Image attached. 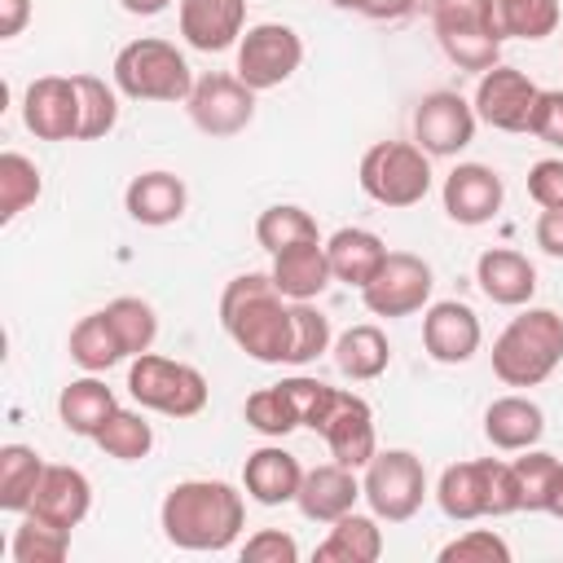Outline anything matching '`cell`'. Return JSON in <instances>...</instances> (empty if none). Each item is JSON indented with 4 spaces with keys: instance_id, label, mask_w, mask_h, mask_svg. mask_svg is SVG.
Instances as JSON below:
<instances>
[{
    "instance_id": "obj_1",
    "label": "cell",
    "mask_w": 563,
    "mask_h": 563,
    "mask_svg": "<svg viewBox=\"0 0 563 563\" xmlns=\"http://www.w3.org/2000/svg\"><path fill=\"white\" fill-rule=\"evenodd\" d=\"M158 523L176 550L220 554L238 541L246 523V501L224 479H180L167 488L158 506Z\"/></svg>"
},
{
    "instance_id": "obj_2",
    "label": "cell",
    "mask_w": 563,
    "mask_h": 563,
    "mask_svg": "<svg viewBox=\"0 0 563 563\" xmlns=\"http://www.w3.org/2000/svg\"><path fill=\"white\" fill-rule=\"evenodd\" d=\"M220 325L251 361H290V299L277 290L273 273L233 277L220 295Z\"/></svg>"
},
{
    "instance_id": "obj_3",
    "label": "cell",
    "mask_w": 563,
    "mask_h": 563,
    "mask_svg": "<svg viewBox=\"0 0 563 563\" xmlns=\"http://www.w3.org/2000/svg\"><path fill=\"white\" fill-rule=\"evenodd\" d=\"M563 361V317L554 308H523L493 343V374L506 387H537Z\"/></svg>"
},
{
    "instance_id": "obj_4",
    "label": "cell",
    "mask_w": 563,
    "mask_h": 563,
    "mask_svg": "<svg viewBox=\"0 0 563 563\" xmlns=\"http://www.w3.org/2000/svg\"><path fill=\"white\" fill-rule=\"evenodd\" d=\"M114 88L132 101H189L194 92V70L185 53L172 40L141 35L114 53Z\"/></svg>"
},
{
    "instance_id": "obj_5",
    "label": "cell",
    "mask_w": 563,
    "mask_h": 563,
    "mask_svg": "<svg viewBox=\"0 0 563 563\" xmlns=\"http://www.w3.org/2000/svg\"><path fill=\"white\" fill-rule=\"evenodd\" d=\"M356 180L378 207H413L431 189V154L418 141H378L361 154Z\"/></svg>"
},
{
    "instance_id": "obj_6",
    "label": "cell",
    "mask_w": 563,
    "mask_h": 563,
    "mask_svg": "<svg viewBox=\"0 0 563 563\" xmlns=\"http://www.w3.org/2000/svg\"><path fill=\"white\" fill-rule=\"evenodd\" d=\"M431 22H435V40L453 66L484 75L501 62V35L493 22V0H435Z\"/></svg>"
},
{
    "instance_id": "obj_7",
    "label": "cell",
    "mask_w": 563,
    "mask_h": 563,
    "mask_svg": "<svg viewBox=\"0 0 563 563\" xmlns=\"http://www.w3.org/2000/svg\"><path fill=\"white\" fill-rule=\"evenodd\" d=\"M128 391L141 409L167 413V418H194L207 409V378L172 356L158 352H141L128 365Z\"/></svg>"
},
{
    "instance_id": "obj_8",
    "label": "cell",
    "mask_w": 563,
    "mask_h": 563,
    "mask_svg": "<svg viewBox=\"0 0 563 563\" xmlns=\"http://www.w3.org/2000/svg\"><path fill=\"white\" fill-rule=\"evenodd\" d=\"M361 493L369 501V510L387 523H405L422 510V497H427V471H422V457L409 453V449H378L365 466V479H361Z\"/></svg>"
},
{
    "instance_id": "obj_9",
    "label": "cell",
    "mask_w": 563,
    "mask_h": 563,
    "mask_svg": "<svg viewBox=\"0 0 563 563\" xmlns=\"http://www.w3.org/2000/svg\"><path fill=\"white\" fill-rule=\"evenodd\" d=\"M299 62H303V40H299L295 26H286V22H255L238 40V70L233 75L242 84H251L255 92H264V88L286 84L299 70Z\"/></svg>"
},
{
    "instance_id": "obj_10",
    "label": "cell",
    "mask_w": 563,
    "mask_h": 563,
    "mask_svg": "<svg viewBox=\"0 0 563 563\" xmlns=\"http://www.w3.org/2000/svg\"><path fill=\"white\" fill-rule=\"evenodd\" d=\"M431 264L413 251H387L383 268L374 273V282L361 290L365 308L374 317H413L427 308L431 299Z\"/></svg>"
},
{
    "instance_id": "obj_11",
    "label": "cell",
    "mask_w": 563,
    "mask_h": 563,
    "mask_svg": "<svg viewBox=\"0 0 563 563\" xmlns=\"http://www.w3.org/2000/svg\"><path fill=\"white\" fill-rule=\"evenodd\" d=\"M185 106H189V119H194L198 132H207V136H238L255 119V88L242 84L238 75L211 70V75L194 79V92H189Z\"/></svg>"
},
{
    "instance_id": "obj_12",
    "label": "cell",
    "mask_w": 563,
    "mask_h": 563,
    "mask_svg": "<svg viewBox=\"0 0 563 563\" xmlns=\"http://www.w3.org/2000/svg\"><path fill=\"white\" fill-rule=\"evenodd\" d=\"M541 88L519 70V66H493L479 75L475 84V119H484L497 132H528L532 123V106H537Z\"/></svg>"
},
{
    "instance_id": "obj_13",
    "label": "cell",
    "mask_w": 563,
    "mask_h": 563,
    "mask_svg": "<svg viewBox=\"0 0 563 563\" xmlns=\"http://www.w3.org/2000/svg\"><path fill=\"white\" fill-rule=\"evenodd\" d=\"M413 141L431 158H453L475 141V106L449 88L427 92L413 110Z\"/></svg>"
},
{
    "instance_id": "obj_14",
    "label": "cell",
    "mask_w": 563,
    "mask_h": 563,
    "mask_svg": "<svg viewBox=\"0 0 563 563\" xmlns=\"http://www.w3.org/2000/svg\"><path fill=\"white\" fill-rule=\"evenodd\" d=\"M22 123L40 141H79V88L75 75H40L22 92Z\"/></svg>"
},
{
    "instance_id": "obj_15",
    "label": "cell",
    "mask_w": 563,
    "mask_h": 563,
    "mask_svg": "<svg viewBox=\"0 0 563 563\" xmlns=\"http://www.w3.org/2000/svg\"><path fill=\"white\" fill-rule=\"evenodd\" d=\"M317 435L330 444V457L343 462V466H352V471L369 466V457L378 453L374 409H369L356 391H343V387H339V400H334V409L325 413V422H321Z\"/></svg>"
},
{
    "instance_id": "obj_16",
    "label": "cell",
    "mask_w": 563,
    "mask_h": 563,
    "mask_svg": "<svg viewBox=\"0 0 563 563\" xmlns=\"http://www.w3.org/2000/svg\"><path fill=\"white\" fill-rule=\"evenodd\" d=\"M422 347L440 365H462L479 352V317L462 299H440L422 312Z\"/></svg>"
},
{
    "instance_id": "obj_17",
    "label": "cell",
    "mask_w": 563,
    "mask_h": 563,
    "mask_svg": "<svg viewBox=\"0 0 563 563\" xmlns=\"http://www.w3.org/2000/svg\"><path fill=\"white\" fill-rule=\"evenodd\" d=\"M501 198H506V185L484 163H457L444 176V211L457 224H471V229L475 224H488L501 211Z\"/></svg>"
},
{
    "instance_id": "obj_18",
    "label": "cell",
    "mask_w": 563,
    "mask_h": 563,
    "mask_svg": "<svg viewBox=\"0 0 563 563\" xmlns=\"http://www.w3.org/2000/svg\"><path fill=\"white\" fill-rule=\"evenodd\" d=\"M356 497H365L361 484H356V471L343 466V462H325V466L303 471V484L295 493V506L312 523H334L347 510H356Z\"/></svg>"
},
{
    "instance_id": "obj_19",
    "label": "cell",
    "mask_w": 563,
    "mask_h": 563,
    "mask_svg": "<svg viewBox=\"0 0 563 563\" xmlns=\"http://www.w3.org/2000/svg\"><path fill=\"white\" fill-rule=\"evenodd\" d=\"M246 0H180V35L198 53H224L242 40Z\"/></svg>"
},
{
    "instance_id": "obj_20",
    "label": "cell",
    "mask_w": 563,
    "mask_h": 563,
    "mask_svg": "<svg viewBox=\"0 0 563 563\" xmlns=\"http://www.w3.org/2000/svg\"><path fill=\"white\" fill-rule=\"evenodd\" d=\"M299 484H303V466L282 444H264V449L246 453L242 488H246L251 501H260V506H286V501H295Z\"/></svg>"
},
{
    "instance_id": "obj_21",
    "label": "cell",
    "mask_w": 563,
    "mask_h": 563,
    "mask_svg": "<svg viewBox=\"0 0 563 563\" xmlns=\"http://www.w3.org/2000/svg\"><path fill=\"white\" fill-rule=\"evenodd\" d=\"M475 282L501 308H523L537 295V268H532V260L519 255V251H510V246H488L475 260Z\"/></svg>"
},
{
    "instance_id": "obj_22",
    "label": "cell",
    "mask_w": 563,
    "mask_h": 563,
    "mask_svg": "<svg viewBox=\"0 0 563 563\" xmlns=\"http://www.w3.org/2000/svg\"><path fill=\"white\" fill-rule=\"evenodd\" d=\"M92 506V484L79 466H66V462H48L44 475H40V488H35V501L31 510L62 523V528H79L84 515Z\"/></svg>"
},
{
    "instance_id": "obj_23",
    "label": "cell",
    "mask_w": 563,
    "mask_h": 563,
    "mask_svg": "<svg viewBox=\"0 0 563 563\" xmlns=\"http://www.w3.org/2000/svg\"><path fill=\"white\" fill-rule=\"evenodd\" d=\"M185 180L172 176V172H141L128 180L123 189V207L136 224H150V229H163V224H176L185 216Z\"/></svg>"
},
{
    "instance_id": "obj_24",
    "label": "cell",
    "mask_w": 563,
    "mask_h": 563,
    "mask_svg": "<svg viewBox=\"0 0 563 563\" xmlns=\"http://www.w3.org/2000/svg\"><path fill=\"white\" fill-rule=\"evenodd\" d=\"M484 435L501 453H523L545 435V413L528 396H497L484 409Z\"/></svg>"
},
{
    "instance_id": "obj_25",
    "label": "cell",
    "mask_w": 563,
    "mask_h": 563,
    "mask_svg": "<svg viewBox=\"0 0 563 563\" xmlns=\"http://www.w3.org/2000/svg\"><path fill=\"white\" fill-rule=\"evenodd\" d=\"M273 282L286 299H317L334 273H330V255H325V242L312 238V242H295L286 251L273 255Z\"/></svg>"
},
{
    "instance_id": "obj_26",
    "label": "cell",
    "mask_w": 563,
    "mask_h": 563,
    "mask_svg": "<svg viewBox=\"0 0 563 563\" xmlns=\"http://www.w3.org/2000/svg\"><path fill=\"white\" fill-rule=\"evenodd\" d=\"M325 255H330L334 282H347V286L365 290V286L374 282V273L383 268L387 246H383V238L369 233V229H339V233H330Z\"/></svg>"
},
{
    "instance_id": "obj_27",
    "label": "cell",
    "mask_w": 563,
    "mask_h": 563,
    "mask_svg": "<svg viewBox=\"0 0 563 563\" xmlns=\"http://www.w3.org/2000/svg\"><path fill=\"white\" fill-rule=\"evenodd\" d=\"M435 501L457 523H471V519L488 515V457L444 466V475L435 484Z\"/></svg>"
},
{
    "instance_id": "obj_28",
    "label": "cell",
    "mask_w": 563,
    "mask_h": 563,
    "mask_svg": "<svg viewBox=\"0 0 563 563\" xmlns=\"http://www.w3.org/2000/svg\"><path fill=\"white\" fill-rule=\"evenodd\" d=\"M114 409H119V400H114V391H110L97 374H84V378L66 383L62 396H57V418H62V427L75 431V435H88V440L106 427V418H110Z\"/></svg>"
},
{
    "instance_id": "obj_29",
    "label": "cell",
    "mask_w": 563,
    "mask_h": 563,
    "mask_svg": "<svg viewBox=\"0 0 563 563\" xmlns=\"http://www.w3.org/2000/svg\"><path fill=\"white\" fill-rule=\"evenodd\" d=\"M330 352H334L339 374L352 378V383H369V378H378V374L391 365V343H387V334H383L378 325H369V321L347 325V330L334 339Z\"/></svg>"
},
{
    "instance_id": "obj_30",
    "label": "cell",
    "mask_w": 563,
    "mask_h": 563,
    "mask_svg": "<svg viewBox=\"0 0 563 563\" xmlns=\"http://www.w3.org/2000/svg\"><path fill=\"white\" fill-rule=\"evenodd\" d=\"M383 554V528L378 515H356L347 510L343 519H334L330 537L317 545L321 563H374Z\"/></svg>"
},
{
    "instance_id": "obj_31",
    "label": "cell",
    "mask_w": 563,
    "mask_h": 563,
    "mask_svg": "<svg viewBox=\"0 0 563 563\" xmlns=\"http://www.w3.org/2000/svg\"><path fill=\"white\" fill-rule=\"evenodd\" d=\"M66 347H70V361H75L84 374H106L110 365H119V361L128 356L123 343H119V334H114V325H110V317H106V308L79 317Z\"/></svg>"
},
{
    "instance_id": "obj_32",
    "label": "cell",
    "mask_w": 563,
    "mask_h": 563,
    "mask_svg": "<svg viewBox=\"0 0 563 563\" xmlns=\"http://www.w3.org/2000/svg\"><path fill=\"white\" fill-rule=\"evenodd\" d=\"M44 457L31 444H4L0 449V510L9 515H26L44 475Z\"/></svg>"
},
{
    "instance_id": "obj_33",
    "label": "cell",
    "mask_w": 563,
    "mask_h": 563,
    "mask_svg": "<svg viewBox=\"0 0 563 563\" xmlns=\"http://www.w3.org/2000/svg\"><path fill=\"white\" fill-rule=\"evenodd\" d=\"M559 0H493L501 40H545L559 31Z\"/></svg>"
},
{
    "instance_id": "obj_34",
    "label": "cell",
    "mask_w": 563,
    "mask_h": 563,
    "mask_svg": "<svg viewBox=\"0 0 563 563\" xmlns=\"http://www.w3.org/2000/svg\"><path fill=\"white\" fill-rule=\"evenodd\" d=\"M70 554V528L26 510L13 532V563H62Z\"/></svg>"
},
{
    "instance_id": "obj_35",
    "label": "cell",
    "mask_w": 563,
    "mask_h": 563,
    "mask_svg": "<svg viewBox=\"0 0 563 563\" xmlns=\"http://www.w3.org/2000/svg\"><path fill=\"white\" fill-rule=\"evenodd\" d=\"M312 238H321V233H317V220H312L303 207H295V202H273V207H264L260 220H255V242H260L268 255L286 251V246H295V242H312Z\"/></svg>"
},
{
    "instance_id": "obj_36",
    "label": "cell",
    "mask_w": 563,
    "mask_h": 563,
    "mask_svg": "<svg viewBox=\"0 0 563 563\" xmlns=\"http://www.w3.org/2000/svg\"><path fill=\"white\" fill-rule=\"evenodd\" d=\"M92 440H97V449H101L106 457H114V462H141V457L154 449V427H150L136 409H114V413L106 418V427H101Z\"/></svg>"
},
{
    "instance_id": "obj_37",
    "label": "cell",
    "mask_w": 563,
    "mask_h": 563,
    "mask_svg": "<svg viewBox=\"0 0 563 563\" xmlns=\"http://www.w3.org/2000/svg\"><path fill=\"white\" fill-rule=\"evenodd\" d=\"M44 180H40V167L18 154V150H4L0 154V220H18L35 198H40Z\"/></svg>"
},
{
    "instance_id": "obj_38",
    "label": "cell",
    "mask_w": 563,
    "mask_h": 563,
    "mask_svg": "<svg viewBox=\"0 0 563 563\" xmlns=\"http://www.w3.org/2000/svg\"><path fill=\"white\" fill-rule=\"evenodd\" d=\"M106 317H110V325H114V334H119V343H123L128 356H141V352L154 347V339H158V317H154V308H150L145 299L119 295V299L106 303Z\"/></svg>"
},
{
    "instance_id": "obj_39",
    "label": "cell",
    "mask_w": 563,
    "mask_h": 563,
    "mask_svg": "<svg viewBox=\"0 0 563 563\" xmlns=\"http://www.w3.org/2000/svg\"><path fill=\"white\" fill-rule=\"evenodd\" d=\"M510 466H515V479H519V501H523V510H545V515H550V497H554L563 457H554V453H545V449H523V457H515Z\"/></svg>"
},
{
    "instance_id": "obj_40",
    "label": "cell",
    "mask_w": 563,
    "mask_h": 563,
    "mask_svg": "<svg viewBox=\"0 0 563 563\" xmlns=\"http://www.w3.org/2000/svg\"><path fill=\"white\" fill-rule=\"evenodd\" d=\"M79 88V141H97L119 123V97L101 75H75Z\"/></svg>"
},
{
    "instance_id": "obj_41",
    "label": "cell",
    "mask_w": 563,
    "mask_h": 563,
    "mask_svg": "<svg viewBox=\"0 0 563 563\" xmlns=\"http://www.w3.org/2000/svg\"><path fill=\"white\" fill-rule=\"evenodd\" d=\"M330 347L334 339H330L325 312H317L308 299H290V361L286 365H308Z\"/></svg>"
},
{
    "instance_id": "obj_42",
    "label": "cell",
    "mask_w": 563,
    "mask_h": 563,
    "mask_svg": "<svg viewBox=\"0 0 563 563\" xmlns=\"http://www.w3.org/2000/svg\"><path fill=\"white\" fill-rule=\"evenodd\" d=\"M246 427H255L260 435H290L299 427V413H295L290 391L282 383L251 391L246 396Z\"/></svg>"
},
{
    "instance_id": "obj_43",
    "label": "cell",
    "mask_w": 563,
    "mask_h": 563,
    "mask_svg": "<svg viewBox=\"0 0 563 563\" xmlns=\"http://www.w3.org/2000/svg\"><path fill=\"white\" fill-rule=\"evenodd\" d=\"M440 563H510V545L488 528H471L440 550Z\"/></svg>"
},
{
    "instance_id": "obj_44",
    "label": "cell",
    "mask_w": 563,
    "mask_h": 563,
    "mask_svg": "<svg viewBox=\"0 0 563 563\" xmlns=\"http://www.w3.org/2000/svg\"><path fill=\"white\" fill-rule=\"evenodd\" d=\"M295 559H299V541L282 528H260L242 545V563H295Z\"/></svg>"
},
{
    "instance_id": "obj_45",
    "label": "cell",
    "mask_w": 563,
    "mask_h": 563,
    "mask_svg": "<svg viewBox=\"0 0 563 563\" xmlns=\"http://www.w3.org/2000/svg\"><path fill=\"white\" fill-rule=\"evenodd\" d=\"M528 132L554 150H563V88H541L537 106H532V123Z\"/></svg>"
},
{
    "instance_id": "obj_46",
    "label": "cell",
    "mask_w": 563,
    "mask_h": 563,
    "mask_svg": "<svg viewBox=\"0 0 563 563\" xmlns=\"http://www.w3.org/2000/svg\"><path fill=\"white\" fill-rule=\"evenodd\" d=\"M528 194L537 207H563V158H541L528 167Z\"/></svg>"
},
{
    "instance_id": "obj_47",
    "label": "cell",
    "mask_w": 563,
    "mask_h": 563,
    "mask_svg": "<svg viewBox=\"0 0 563 563\" xmlns=\"http://www.w3.org/2000/svg\"><path fill=\"white\" fill-rule=\"evenodd\" d=\"M532 238H537V246H541L545 255L563 260V207H541Z\"/></svg>"
},
{
    "instance_id": "obj_48",
    "label": "cell",
    "mask_w": 563,
    "mask_h": 563,
    "mask_svg": "<svg viewBox=\"0 0 563 563\" xmlns=\"http://www.w3.org/2000/svg\"><path fill=\"white\" fill-rule=\"evenodd\" d=\"M330 4L347 13H365V18H400L413 9V0H330Z\"/></svg>"
},
{
    "instance_id": "obj_49",
    "label": "cell",
    "mask_w": 563,
    "mask_h": 563,
    "mask_svg": "<svg viewBox=\"0 0 563 563\" xmlns=\"http://www.w3.org/2000/svg\"><path fill=\"white\" fill-rule=\"evenodd\" d=\"M26 22H31V0H0V40L22 35Z\"/></svg>"
},
{
    "instance_id": "obj_50",
    "label": "cell",
    "mask_w": 563,
    "mask_h": 563,
    "mask_svg": "<svg viewBox=\"0 0 563 563\" xmlns=\"http://www.w3.org/2000/svg\"><path fill=\"white\" fill-rule=\"evenodd\" d=\"M128 13H136V18H154V13H163L172 0H119Z\"/></svg>"
},
{
    "instance_id": "obj_51",
    "label": "cell",
    "mask_w": 563,
    "mask_h": 563,
    "mask_svg": "<svg viewBox=\"0 0 563 563\" xmlns=\"http://www.w3.org/2000/svg\"><path fill=\"white\" fill-rule=\"evenodd\" d=\"M550 515L563 519V466H559V484H554V497H550Z\"/></svg>"
}]
</instances>
